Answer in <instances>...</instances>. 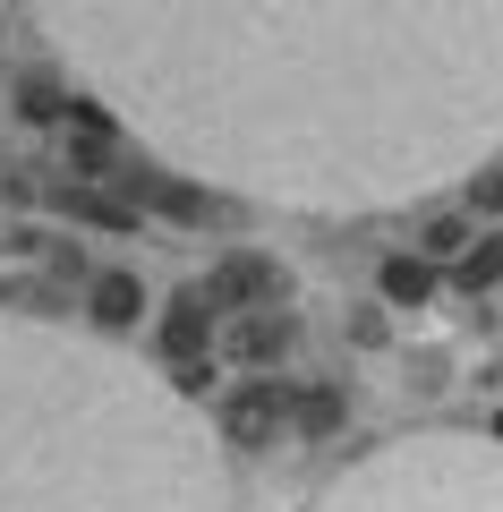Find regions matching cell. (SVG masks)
<instances>
[{
  "instance_id": "277c9868",
  "label": "cell",
  "mask_w": 503,
  "mask_h": 512,
  "mask_svg": "<svg viewBox=\"0 0 503 512\" xmlns=\"http://www.w3.org/2000/svg\"><path fill=\"white\" fill-rule=\"evenodd\" d=\"M222 350H231L239 367H282L290 350H299V316L273 299V308H239L231 333H222Z\"/></svg>"
},
{
  "instance_id": "ba28073f",
  "label": "cell",
  "mask_w": 503,
  "mask_h": 512,
  "mask_svg": "<svg viewBox=\"0 0 503 512\" xmlns=\"http://www.w3.org/2000/svg\"><path fill=\"white\" fill-rule=\"evenodd\" d=\"M435 282H444V274H435L418 248H393V256H384V274H376V291H384V308H427Z\"/></svg>"
},
{
  "instance_id": "4fadbf2b",
  "label": "cell",
  "mask_w": 503,
  "mask_h": 512,
  "mask_svg": "<svg viewBox=\"0 0 503 512\" xmlns=\"http://www.w3.org/2000/svg\"><path fill=\"white\" fill-rule=\"evenodd\" d=\"M214 384H222L214 350H197V359H171V393H180V402H214Z\"/></svg>"
},
{
  "instance_id": "7c38bea8",
  "label": "cell",
  "mask_w": 503,
  "mask_h": 512,
  "mask_svg": "<svg viewBox=\"0 0 503 512\" xmlns=\"http://www.w3.org/2000/svg\"><path fill=\"white\" fill-rule=\"evenodd\" d=\"M461 248H469V214H427V222H418V256H427L435 274H444Z\"/></svg>"
},
{
  "instance_id": "8992f818",
  "label": "cell",
  "mask_w": 503,
  "mask_h": 512,
  "mask_svg": "<svg viewBox=\"0 0 503 512\" xmlns=\"http://www.w3.org/2000/svg\"><path fill=\"white\" fill-rule=\"evenodd\" d=\"M86 316L103 333H137L145 325V274H86Z\"/></svg>"
},
{
  "instance_id": "5bb4252c",
  "label": "cell",
  "mask_w": 503,
  "mask_h": 512,
  "mask_svg": "<svg viewBox=\"0 0 503 512\" xmlns=\"http://www.w3.org/2000/svg\"><path fill=\"white\" fill-rule=\"evenodd\" d=\"M469 214H503V171H478L469 180Z\"/></svg>"
},
{
  "instance_id": "5b68a950",
  "label": "cell",
  "mask_w": 503,
  "mask_h": 512,
  "mask_svg": "<svg viewBox=\"0 0 503 512\" xmlns=\"http://www.w3.org/2000/svg\"><path fill=\"white\" fill-rule=\"evenodd\" d=\"M154 342H162V359H197V350H214V308H205V291H171V299H162Z\"/></svg>"
},
{
  "instance_id": "7a4b0ae2",
  "label": "cell",
  "mask_w": 503,
  "mask_h": 512,
  "mask_svg": "<svg viewBox=\"0 0 503 512\" xmlns=\"http://www.w3.org/2000/svg\"><path fill=\"white\" fill-rule=\"evenodd\" d=\"M214 427H222L231 453H265V444H282V427H290V384H273V376L222 384V393H214Z\"/></svg>"
},
{
  "instance_id": "6da1fadb",
  "label": "cell",
  "mask_w": 503,
  "mask_h": 512,
  "mask_svg": "<svg viewBox=\"0 0 503 512\" xmlns=\"http://www.w3.org/2000/svg\"><path fill=\"white\" fill-rule=\"evenodd\" d=\"M52 35L205 180L376 205L503 128V0H43Z\"/></svg>"
},
{
  "instance_id": "9a60e30c",
  "label": "cell",
  "mask_w": 503,
  "mask_h": 512,
  "mask_svg": "<svg viewBox=\"0 0 503 512\" xmlns=\"http://www.w3.org/2000/svg\"><path fill=\"white\" fill-rule=\"evenodd\" d=\"M350 333H359L367 350H384V308H350Z\"/></svg>"
},
{
  "instance_id": "3957f363",
  "label": "cell",
  "mask_w": 503,
  "mask_h": 512,
  "mask_svg": "<svg viewBox=\"0 0 503 512\" xmlns=\"http://www.w3.org/2000/svg\"><path fill=\"white\" fill-rule=\"evenodd\" d=\"M197 291H205V308H214V316H239V308H273V299H290V282H282V265H273V256L231 248L214 274L197 282Z\"/></svg>"
},
{
  "instance_id": "52a82bcc",
  "label": "cell",
  "mask_w": 503,
  "mask_h": 512,
  "mask_svg": "<svg viewBox=\"0 0 503 512\" xmlns=\"http://www.w3.org/2000/svg\"><path fill=\"white\" fill-rule=\"evenodd\" d=\"M342 419H350V393H342V384H324V376L290 384V427H299V436H342Z\"/></svg>"
},
{
  "instance_id": "30bf717a",
  "label": "cell",
  "mask_w": 503,
  "mask_h": 512,
  "mask_svg": "<svg viewBox=\"0 0 503 512\" xmlns=\"http://www.w3.org/2000/svg\"><path fill=\"white\" fill-rule=\"evenodd\" d=\"M9 111H18V128H52V120H69V86L52 69H26L9 86Z\"/></svg>"
},
{
  "instance_id": "8fae6325",
  "label": "cell",
  "mask_w": 503,
  "mask_h": 512,
  "mask_svg": "<svg viewBox=\"0 0 503 512\" xmlns=\"http://www.w3.org/2000/svg\"><path fill=\"white\" fill-rule=\"evenodd\" d=\"M461 291H503V231H469V248L444 265Z\"/></svg>"
},
{
  "instance_id": "9c48e42d",
  "label": "cell",
  "mask_w": 503,
  "mask_h": 512,
  "mask_svg": "<svg viewBox=\"0 0 503 512\" xmlns=\"http://www.w3.org/2000/svg\"><path fill=\"white\" fill-rule=\"evenodd\" d=\"M60 214H69V222H86V231H137V205H128V197H103V188H94V180H77V188H60Z\"/></svg>"
}]
</instances>
